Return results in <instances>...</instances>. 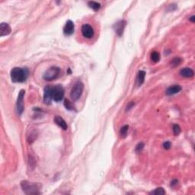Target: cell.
Segmentation results:
<instances>
[{
    "label": "cell",
    "instance_id": "cell-1",
    "mask_svg": "<svg viewBox=\"0 0 195 195\" xmlns=\"http://www.w3.org/2000/svg\"><path fill=\"white\" fill-rule=\"evenodd\" d=\"M28 73L27 68L15 67L11 70V79L13 82H24L28 79Z\"/></svg>",
    "mask_w": 195,
    "mask_h": 195
},
{
    "label": "cell",
    "instance_id": "cell-2",
    "mask_svg": "<svg viewBox=\"0 0 195 195\" xmlns=\"http://www.w3.org/2000/svg\"><path fill=\"white\" fill-rule=\"evenodd\" d=\"M21 186L23 191L26 194H40V185L35 183H31L28 181H22Z\"/></svg>",
    "mask_w": 195,
    "mask_h": 195
},
{
    "label": "cell",
    "instance_id": "cell-3",
    "mask_svg": "<svg viewBox=\"0 0 195 195\" xmlns=\"http://www.w3.org/2000/svg\"><path fill=\"white\" fill-rule=\"evenodd\" d=\"M83 89H84V84H83V82H82L81 81L76 82L75 83V85H73L70 92V97L72 100L76 102V101H77L78 99H79L82 94Z\"/></svg>",
    "mask_w": 195,
    "mask_h": 195
},
{
    "label": "cell",
    "instance_id": "cell-4",
    "mask_svg": "<svg viewBox=\"0 0 195 195\" xmlns=\"http://www.w3.org/2000/svg\"><path fill=\"white\" fill-rule=\"evenodd\" d=\"M60 69L57 66H51L43 74V79L46 81H52L59 77L60 74Z\"/></svg>",
    "mask_w": 195,
    "mask_h": 195
},
{
    "label": "cell",
    "instance_id": "cell-5",
    "mask_svg": "<svg viewBox=\"0 0 195 195\" xmlns=\"http://www.w3.org/2000/svg\"><path fill=\"white\" fill-rule=\"evenodd\" d=\"M25 95V91L24 89L21 90L18 95L17 103H16V112L18 116H21L24 111V97Z\"/></svg>",
    "mask_w": 195,
    "mask_h": 195
},
{
    "label": "cell",
    "instance_id": "cell-6",
    "mask_svg": "<svg viewBox=\"0 0 195 195\" xmlns=\"http://www.w3.org/2000/svg\"><path fill=\"white\" fill-rule=\"evenodd\" d=\"M64 97V88L62 85H57L54 86L53 91V100L56 102H60L63 100Z\"/></svg>",
    "mask_w": 195,
    "mask_h": 195
},
{
    "label": "cell",
    "instance_id": "cell-7",
    "mask_svg": "<svg viewBox=\"0 0 195 195\" xmlns=\"http://www.w3.org/2000/svg\"><path fill=\"white\" fill-rule=\"evenodd\" d=\"M53 91L54 86L47 85L44 88V94H43V102L46 104H50L53 99Z\"/></svg>",
    "mask_w": 195,
    "mask_h": 195
},
{
    "label": "cell",
    "instance_id": "cell-8",
    "mask_svg": "<svg viewBox=\"0 0 195 195\" xmlns=\"http://www.w3.org/2000/svg\"><path fill=\"white\" fill-rule=\"evenodd\" d=\"M82 34L85 38H92L94 36V30L92 27L88 24H85L82 26Z\"/></svg>",
    "mask_w": 195,
    "mask_h": 195
},
{
    "label": "cell",
    "instance_id": "cell-9",
    "mask_svg": "<svg viewBox=\"0 0 195 195\" xmlns=\"http://www.w3.org/2000/svg\"><path fill=\"white\" fill-rule=\"evenodd\" d=\"M126 24H127L126 21H124V20H121V21H119L118 22H117L114 25V31H115L116 34H117L119 37L122 36Z\"/></svg>",
    "mask_w": 195,
    "mask_h": 195
},
{
    "label": "cell",
    "instance_id": "cell-10",
    "mask_svg": "<svg viewBox=\"0 0 195 195\" xmlns=\"http://www.w3.org/2000/svg\"><path fill=\"white\" fill-rule=\"evenodd\" d=\"M74 30H75V26L74 23L71 20H69V21H66V24L64 26L63 28V33L65 35H67V36H70V35H73L74 33Z\"/></svg>",
    "mask_w": 195,
    "mask_h": 195
},
{
    "label": "cell",
    "instance_id": "cell-11",
    "mask_svg": "<svg viewBox=\"0 0 195 195\" xmlns=\"http://www.w3.org/2000/svg\"><path fill=\"white\" fill-rule=\"evenodd\" d=\"M12 29L9 24L7 23H1L0 24V36L3 37L9 35L11 33Z\"/></svg>",
    "mask_w": 195,
    "mask_h": 195
},
{
    "label": "cell",
    "instance_id": "cell-12",
    "mask_svg": "<svg viewBox=\"0 0 195 195\" xmlns=\"http://www.w3.org/2000/svg\"><path fill=\"white\" fill-rule=\"evenodd\" d=\"M54 123H55L56 124H57L61 129L64 130H66L68 128L67 124H66V121H64V119L63 118H61L60 116L57 115L54 117Z\"/></svg>",
    "mask_w": 195,
    "mask_h": 195
},
{
    "label": "cell",
    "instance_id": "cell-13",
    "mask_svg": "<svg viewBox=\"0 0 195 195\" xmlns=\"http://www.w3.org/2000/svg\"><path fill=\"white\" fill-rule=\"evenodd\" d=\"M181 87L178 85H174L172 86H170L166 89V95H173L174 94L178 93L179 92H181Z\"/></svg>",
    "mask_w": 195,
    "mask_h": 195
},
{
    "label": "cell",
    "instance_id": "cell-14",
    "mask_svg": "<svg viewBox=\"0 0 195 195\" xmlns=\"http://www.w3.org/2000/svg\"><path fill=\"white\" fill-rule=\"evenodd\" d=\"M180 75L185 78H191L194 75V72L191 68H183L180 70Z\"/></svg>",
    "mask_w": 195,
    "mask_h": 195
},
{
    "label": "cell",
    "instance_id": "cell-15",
    "mask_svg": "<svg viewBox=\"0 0 195 195\" xmlns=\"http://www.w3.org/2000/svg\"><path fill=\"white\" fill-rule=\"evenodd\" d=\"M146 73L144 71L140 70L138 72L137 74V77H136V81H137V84L138 85H141L144 82V79H145Z\"/></svg>",
    "mask_w": 195,
    "mask_h": 195
},
{
    "label": "cell",
    "instance_id": "cell-16",
    "mask_svg": "<svg viewBox=\"0 0 195 195\" xmlns=\"http://www.w3.org/2000/svg\"><path fill=\"white\" fill-rule=\"evenodd\" d=\"M88 5L91 9H92L94 11H95V12H98L101 8V4L97 2H94V1H90V2H88Z\"/></svg>",
    "mask_w": 195,
    "mask_h": 195
},
{
    "label": "cell",
    "instance_id": "cell-17",
    "mask_svg": "<svg viewBox=\"0 0 195 195\" xmlns=\"http://www.w3.org/2000/svg\"><path fill=\"white\" fill-rule=\"evenodd\" d=\"M128 130H129V126L128 125H124V126H123L121 128V130H120V134H121V136L122 138H126L127 136Z\"/></svg>",
    "mask_w": 195,
    "mask_h": 195
},
{
    "label": "cell",
    "instance_id": "cell-18",
    "mask_svg": "<svg viewBox=\"0 0 195 195\" xmlns=\"http://www.w3.org/2000/svg\"><path fill=\"white\" fill-rule=\"evenodd\" d=\"M150 59L153 61L154 63H158L160 60V54L157 51L152 52L150 55Z\"/></svg>",
    "mask_w": 195,
    "mask_h": 195
},
{
    "label": "cell",
    "instance_id": "cell-19",
    "mask_svg": "<svg viewBox=\"0 0 195 195\" xmlns=\"http://www.w3.org/2000/svg\"><path fill=\"white\" fill-rule=\"evenodd\" d=\"M37 137H38V133H37L35 131L31 132V133H30L28 136V143H32L36 140Z\"/></svg>",
    "mask_w": 195,
    "mask_h": 195
},
{
    "label": "cell",
    "instance_id": "cell-20",
    "mask_svg": "<svg viewBox=\"0 0 195 195\" xmlns=\"http://www.w3.org/2000/svg\"><path fill=\"white\" fill-rule=\"evenodd\" d=\"M166 194V191L162 188H158L153 191L150 192V194H155V195H163Z\"/></svg>",
    "mask_w": 195,
    "mask_h": 195
},
{
    "label": "cell",
    "instance_id": "cell-21",
    "mask_svg": "<svg viewBox=\"0 0 195 195\" xmlns=\"http://www.w3.org/2000/svg\"><path fill=\"white\" fill-rule=\"evenodd\" d=\"M181 61H182V60L180 57H174V59H172V60L171 61V65L172 66H177L181 63Z\"/></svg>",
    "mask_w": 195,
    "mask_h": 195
},
{
    "label": "cell",
    "instance_id": "cell-22",
    "mask_svg": "<svg viewBox=\"0 0 195 195\" xmlns=\"http://www.w3.org/2000/svg\"><path fill=\"white\" fill-rule=\"evenodd\" d=\"M64 106H65V107H66L67 110H73V109H74V107H73V105L72 104V103H71L68 99H65V101H64Z\"/></svg>",
    "mask_w": 195,
    "mask_h": 195
},
{
    "label": "cell",
    "instance_id": "cell-23",
    "mask_svg": "<svg viewBox=\"0 0 195 195\" xmlns=\"http://www.w3.org/2000/svg\"><path fill=\"white\" fill-rule=\"evenodd\" d=\"M173 132H174V134L175 135V136H178V135L180 134V133H181V127H180L179 125H173Z\"/></svg>",
    "mask_w": 195,
    "mask_h": 195
},
{
    "label": "cell",
    "instance_id": "cell-24",
    "mask_svg": "<svg viewBox=\"0 0 195 195\" xmlns=\"http://www.w3.org/2000/svg\"><path fill=\"white\" fill-rule=\"evenodd\" d=\"M144 143H143V142H140V143H139L138 144H137V145H136V149H135V150H136V152H141L142 150H143V149L144 148Z\"/></svg>",
    "mask_w": 195,
    "mask_h": 195
},
{
    "label": "cell",
    "instance_id": "cell-25",
    "mask_svg": "<svg viewBox=\"0 0 195 195\" xmlns=\"http://www.w3.org/2000/svg\"><path fill=\"white\" fill-rule=\"evenodd\" d=\"M163 147H164L165 149H169L171 147V143L169 141H166L163 143Z\"/></svg>",
    "mask_w": 195,
    "mask_h": 195
},
{
    "label": "cell",
    "instance_id": "cell-26",
    "mask_svg": "<svg viewBox=\"0 0 195 195\" xmlns=\"http://www.w3.org/2000/svg\"><path fill=\"white\" fill-rule=\"evenodd\" d=\"M134 104H135L133 103V102H131V103H130V104H128V105H127V111H128V110H130V109H131V107H133V106H134Z\"/></svg>",
    "mask_w": 195,
    "mask_h": 195
},
{
    "label": "cell",
    "instance_id": "cell-27",
    "mask_svg": "<svg viewBox=\"0 0 195 195\" xmlns=\"http://www.w3.org/2000/svg\"><path fill=\"white\" fill-rule=\"evenodd\" d=\"M178 180H173L172 181H171V187H174V186H176L177 185H178Z\"/></svg>",
    "mask_w": 195,
    "mask_h": 195
},
{
    "label": "cell",
    "instance_id": "cell-28",
    "mask_svg": "<svg viewBox=\"0 0 195 195\" xmlns=\"http://www.w3.org/2000/svg\"><path fill=\"white\" fill-rule=\"evenodd\" d=\"M189 20H190L191 21H192V22H194V21H195V16L194 15L191 16V17L189 18Z\"/></svg>",
    "mask_w": 195,
    "mask_h": 195
}]
</instances>
